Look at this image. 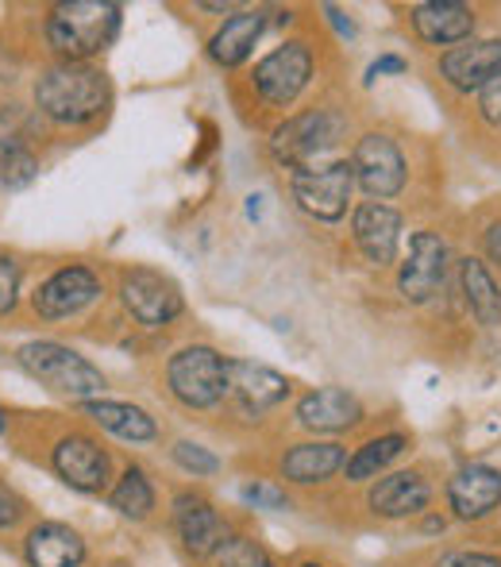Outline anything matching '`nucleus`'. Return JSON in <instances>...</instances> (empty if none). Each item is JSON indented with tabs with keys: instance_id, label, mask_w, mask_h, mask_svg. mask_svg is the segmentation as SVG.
Here are the masks:
<instances>
[{
	"instance_id": "20",
	"label": "nucleus",
	"mask_w": 501,
	"mask_h": 567,
	"mask_svg": "<svg viewBox=\"0 0 501 567\" xmlns=\"http://www.w3.org/2000/svg\"><path fill=\"white\" fill-rule=\"evenodd\" d=\"M262 31H267V16L259 8H243V12L228 16L225 28L209 39V59L228 70L240 66V62H248V54L254 51Z\"/></svg>"
},
{
	"instance_id": "30",
	"label": "nucleus",
	"mask_w": 501,
	"mask_h": 567,
	"mask_svg": "<svg viewBox=\"0 0 501 567\" xmlns=\"http://www.w3.org/2000/svg\"><path fill=\"white\" fill-rule=\"evenodd\" d=\"M174 460H178L186 471H194V475H217L220 471L217 455H212L209 449H201V444H189V441L174 444Z\"/></svg>"
},
{
	"instance_id": "29",
	"label": "nucleus",
	"mask_w": 501,
	"mask_h": 567,
	"mask_svg": "<svg viewBox=\"0 0 501 567\" xmlns=\"http://www.w3.org/2000/svg\"><path fill=\"white\" fill-rule=\"evenodd\" d=\"M39 174V158L28 147L0 151V189H23Z\"/></svg>"
},
{
	"instance_id": "17",
	"label": "nucleus",
	"mask_w": 501,
	"mask_h": 567,
	"mask_svg": "<svg viewBox=\"0 0 501 567\" xmlns=\"http://www.w3.org/2000/svg\"><path fill=\"white\" fill-rule=\"evenodd\" d=\"M413 28L432 47H459L474 35V8L459 0H428L413 8Z\"/></svg>"
},
{
	"instance_id": "12",
	"label": "nucleus",
	"mask_w": 501,
	"mask_h": 567,
	"mask_svg": "<svg viewBox=\"0 0 501 567\" xmlns=\"http://www.w3.org/2000/svg\"><path fill=\"white\" fill-rule=\"evenodd\" d=\"M101 293V278L90 267H62L35 290V313L39 317H74Z\"/></svg>"
},
{
	"instance_id": "18",
	"label": "nucleus",
	"mask_w": 501,
	"mask_h": 567,
	"mask_svg": "<svg viewBox=\"0 0 501 567\" xmlns=\"http://www.w3.org/2000/svg\"><path fill=\"white\" fill-rule=\"evenodd\" d=\"M298 421L313 433H344V429L359 425L363 421V405L355 394L340 386H324L313 390L298 402Z\"/></svg>"
},
{
	"instance_id": "14",
	"label": "nucleus",
	"mask_w": 501,
	"mask_h": 567,
	"mask_svg": "<svg viewBox=\"0 0 501 567\" xmlns=\"http://www.w3.org/2000/svg\"><path fill=\"white\" fill-rule=\"evenodd\" d=\"M352 231L359 251L375 267H389L397 259V244H401V213L382 202H363L352 217Z\"/></svg>"
},
{
	"instance_id": "4",
	"label": "nucleus",
	"mask_w": 501,
	"mask_h": 567,
	"mask_svg": "<svg viewBox=\"0 0 501 567\" xmlns=\"http://www.w3.org/2000/svg\"><path fill=\"white\" fill-rule=\"evenodd\" d=\"M166 379H170V390L181 405L189 410H209L220 398L232 390V363L220 355L217 348H181L178 355L166 367Z\"/></svg>"
},
{
	"instance_id": "37",
	"label": "nucleus",
	"mask_w": 501,
	"mask_h": 567,
	"mask_svg": "<svg viewBox=\"0 0 501 567\" xmlns=\"http://www.w3.org/2000/svg\"><path fill=\"white\" fill-rule=\"evenodd\" d=\"M324 12H328V20L336 23V31H340V35H344V39H352V35H355V23L347 20V16L340 12V8H332V4H328V8H324Z\"/></svg>"
},
{
	"instance_id": "35",
	"label": "nucleus",
	"mask_w": 501,
	"mask_h": 567,
	"mask_svg": "<svg viewBox=\"0 0 501 567\" xmlns=\"http://www.w3.org/2000/svg\"><path fill=\"white\" fill-rule=\"evenodd\" d=\"M405 59H397V54H382L378 62H370V70H367V85L375 82V78H382V74H405Z\"/></svg>"
},
{
	"instance_id": "32",
	"label": "nucleus",
	"mask_w": 501,
	"mask_h": 567,
	"mask_svg": "<svg viewBox=\"0 0 501 567\" xmlns=\"http://www.w3.org/2000/svg\"><path fill=\"white\" fill-rule=\"evenodd\" d=\"M15 293H20V267H15V259L0 255V313L15 306Z\"/></svg>"
},
{
	"instance_id": "15",
	"label": "nucleus",
	"mask_w": 501,
	"mask_h": 567,
	"mask_svg": "<svg viewBox=\"0 0 501 567\" xmlns=\"http://www.w3.org/2000/svg\"><path fill=\"white\" fill-rule=\"evenodd\" d=\"M54 471L66 486L82 494H97L108 483V455L90 436H66L54 449Z\"/></svg>"
},
{
	"instance_id": "21",
	"label": "nucleus",
	"mask_w": 501,
	"mask_h": 567,
	"mask_svg": "<svg viewBox=\"0 0 501 567\" xmlns=\"http://www.w3.org/2000/svg\"><path fill=\"white\" fill-rule=\"evenodd\" d=\"M23 553H28L31 567H77L85 560V540L70 525L46 522L28 533Z\"/></svg>"
},
{
	"instance_id": "33",
	"label": "nucleus",
	"mask_w": 501,
	"mask_h": 567,
	"mask_svg": "<svg viewBox=\"0 0 501 567\" xmlns=\"http://www.w3.org/2000/svg\"><path fill=\"white\" fill-rule=\"evenodd\" d=\"M436 567H501V560L490 553H448Z\"/></svg>"
},
{
	"instance_id": "3",
	"label": "nucleus",
	"mask_w": 501,
	"mask_h": 567,
	"mask_svg": "<svg viewBox=\"0 0 501 567\" xmlns=\"http://www.w3.org/2000/svg\"><path fill=\"white\" fill-rule=\"evenodd\" d=\"M20 367L28 374H35L39 382L54 390V394H66V398H82V402H93V398L105 390V374L90 363L85 355L77 351L62 348V343L51 340H35V343H23L20 348Z\"/></svg>"
},
{
	"instance_id": "8",
	"label": "nucleus",
	"mask_w": 501,
	"mask_h": 567,
	"mask_svg": "<svg viewBox=\"0 0 501 567\" xmlns=\"http://www.w3.org/2000/svg\"><path fill=\"white\" fill-rule=\"evenodd\" d=\"M309 78H313V51L293 39L254 66V90L270 105H293L298 93L309 85Z\"/></svg>"
},
{
	"instance_id": "24",
	"label": "nucleus",
	"mask_w": 501,
	"mask_h": 567,
	"mask_svg": "<svg viewBox=\"0 0 501 567\" xmlns=\"http://www.w3.org/2000/svg\"><path fill=\"white\" fill-rule=\"evenodd\" d=\"M459 282H463V298L467 309L474 313V321L498 329L501 324V290L494 282V275L487 270L482 259H459Z\"/></svg>"
},
{
	"instance_id": "38",
	"label": "nucleus",
	"mask_w": 501,
	"mask_h": 567,
	"mask_svg": "<svg viewBox=\"0 0 501 567\" xmlns=\"http://www.w3.org/2000/svg\"><path fill=\"white\" fill-rule=\"evenodd\" d=\"M487 255H490V262H498L501 267V225L487 228Z\"/></svg>"
},
{
	"instance_id": "7",
	"label": "nucleus",
	"mask_w": 501,
	"mask_h": 567,
	"mask_svg": "<svg viewBox=\"0 0 501 567\" xmlns=\"http://www.w3.org/2000/svg\"><path fill=\"white\" fill-rule=\"evenodd\" d=\"M355 182L367 189L375 202H389L405 189V155L389 135L370 132L355 143Z\"/></svg>"
},
{
	"instance_id": "19",
	"label": "nucleus",
	"mask_w": 501,
	"mask_h": 567,
	"mask_svg": "<svg viewBox=\"0 0 501 567\" xmlns=\"http://www.w3.org/2000/svg\"><path fill=\"white\" fill-rule=\"evenodd\" d=\"M428 502H432V486H428L417 471L386 475V478H378L375 491H370V509H375L378 517H389V522L420 514Z\"/></svg>"
},
{
	"instance_id": "16",
	"label": "nucleus",
	"mask_w": 501,
	"mask_h": 567,
	"mask_svg": "<svg viewBox=\"0 0 501 567\" xmlns=\"http://www.w3.org/2000/svg\"><path fill=\"white\" fill-rule=\"evenodd\" d=\"M174 525H178L181 545L194 556H217V548L228 540L225 517L197 494H178L174 498Z\"/></svg>"
},
{
	"instance_id": "27",
	"label": "nucleus",
	"mask_w": 501,
	"mask_h": 567,
	"mask_svg": "<svg viewBox=\"0 0 501 567\" xmlns=\"http://www.w3.org/2000/svg\"><path fill=\"white\" fill-rule=\"evenodd\" d=\"M113 509H121L124 517H135V522H143V517L155 509V491H150V478L143 475L139 467H127L124 478L116 483Z\"/></svg>"
},
{
	"instance_id": "40",
	"label": "nucleus",
	"mask_w": 501,
	"mask_h": 567,
	"mask_svg": "<svg viewBox=\"0 0 501 567\" xmlns=\"http://www.w3.org/2000/svg\"><path fill=\"white\" fill-rule=\"evenodd\" d=\"M301 567H321V564H301Z\"/></svg>"
},
{
	"instance_id": "2",
	"label": "nucleus",
	"mask_w": 501,
	"mask_h": 567,
	"mask_svg": "<svg viewBox=\"0 0 501 567\" xmlns=\"http://www.w3.org/2000/svg\"><path fill=\"white\" fill-rule=\"evenodd\" d=\"M121 31V4L108 0H74L59 4L46 20V39L66 62H85L101 54Z\"/></svg>"
},
{
	"instance_id": "13",
	"label": "nucleus",
	"mask_w": 501,
	"mask_h": 567,
	"mask_svg": "<svg viewBox=\"0 0 501 567\" xmlns=\"http://www.w3.org/2000/svg\"><path fill=\"white\" fill-rule=\"evenodd\" d=\"M448 502L459 522H482L501 506V471L487 463L459 467L448 483Z\"/></svg>"
},
{
	"instance_id": "6",
	"label": "nucleus",
	"mask_w": 501,
	"mask_h": 567,
	"mask_svg": "<svg viewBox=\"0 0 501 567\" xmlns=\"http://www.w3.org/2000/svg\"><path fill=\"white\" fill-rule=\"evenodd\" d=\"M121 298H124L127 313H132L139 324H147V329H163V324H170L174 317L186 309L178 282L166 278V275H158V270H150V267L124 270Z\"/></svg>"
},
{
	"instance_id": "28",
	"label": "nucleus",
	"mask_w": 501,
	"mask_h": 567,
	"mask_svg": "<svg viewBox=\"0 0 501 567\" xmlns=\"http://www.w3.org/2000/svg\"><path fill=\"white\" fill-rule=\"evenodd\" d=\"M212 560H217V567H278L267 548L251 537H228Z\"/></svg>"
},
{
	"instance_id": "11",
	"label": "nucleus",
	"mask_w": 501,
	"mask_h": 567,
	"mask_svg": "<svg viewBox=\"0 0 501 567\" xmlns=\"http://www.w3.org/2000/svg\"><path fill=\"white\" fill-rule=\"evenodd\" d=\"M443 82L456 93L487 90L501 78V39H467L440 59Z\"/></svg>"
},
{
	"instance_id": "5",
	"label": "nucleus",
	"mask_w": 501,
	"mask_h": 567,
	"mask_svg": "<svg viewBox=\"0 0 501 567\" xmlns=\"http://www.w3.org/2000/svg\"><path fill=\"white\" fill-rule=\"evenodd\" d=\"M355 189V166L352 163H328V166H301L293 171V202L309 213V217L336 225L347 213Z\"/></svg>"
},
{
	"instance_id": "25",
	"label": "nucleus",
	"mask_w": 501,
	"mask_h": 567,
	"mask_svg": "<svg viewBox=\"0 0 501 567\" xmlns=\"http://www.w3.org/2000/svg\"><path fill=\"white\" fill-rule=\"evenodd\" d=\"M232 390L248 410H270L290 394V382L262 363H232Z\"/></svg>"
},
{
	"instance_id": "23",
	"label": "nucleus",
	"mask_w": 501,
	"mask_h": 567,
	"mask_svg": "<svg viewBox=\"0 0 501 567\" xmlns=\"http://www.w3.org/2000/svg\"><path fill=\"white\" fill-rule=\"evenodd\" d=\"M344 467V449L332 441H316V444H298L282 455V475L290 483H324L336 471Z\"/></svg>"
},
{
	"instance_id": "34",
	"label": "nucleus",
	"mask_w": 501,
	"mask_h": 567,
	"mask_svg": "<svg viewBox=\"0 0 501 567\" xmlns=\"http://www.w3.org/2000/svg\"><path fill=\"white\" fill-rule=\"evenodd\" d=\"M479 113H482V120H487V124L501 127V78H498L494 85H487V90H482Z\"/></svg>"
},
{
	"instance_id": "1",
	"label": "nucleus",
	"mask_w": 501,
	"mask_h": 567,
	"mask_svg": "<svg viewBox=\"0 0 501 567\" xmlns=\"http://www.w3.org/2000/svg\"><path fill=\"white\" fill-rule=\"evenodd\" d=\"M35 105L59 124H90L108 109V78L85 62H62L39 78Z\"/></svg>"
},
{
	"instance_id": "39",
	"label": "nucleus",
	"mask_w": 501,
	"mask_h": 567,
	"mask_svg": "<svg viewBox=\"0 0 501 567\" xmlns=\"http://www.w3.org/2000/svg\"><path fill=\"white\" fill-rule=\"evenodd\" d=\"M0 433H4V417H0Z\"/></svg>"
},
{
	"instance_id": "36",
	"label": "nucleus",
	"mask_w": 501,
	"mask_h": 567,
	"mask_svg": "<svg viewBox=\"0 0 501 567\" xmlns=\"http://www.w3.org/2000/svg\"><path fill=\"white\" fill-rule=\"evenodd\" d=\"M20 522V498L8 491H0V529H8V525Z\"/></svg>"
},
{
	"instance_id": "26",
	"label": "nucleus",
	"mask_w": 501,
	"mask_h": 567,
	"mask_svg": "<svg viewBox=\"0 0 501 567\" xmlns=\"http://www.w3.org/2000/svg\"><path fill=\"white\" fill-rule=\"evenodd\" d=\"M405 449H409V441H405L401 433H389V436H378V441H367L359 452L352 455V460H347V478H352V483L375 478L378 471H386Z\"/></svg>"
},
{
	"instance_id": "10",
	"label": "nucleus",
	"mask_w": 501,
	"mask_h": 567,
	"mask_svg": "<svg viewBox=\"0 0 501 567\" xmlns=\"http://www.w3.org/2000/svg\"><path fill=\"white\" fill-rule=\"evenodd\" d=\"M340 135V120L332 113H305L285 120L282 127L270 140V151H274L278 163L285 166H309V158H316L321 151H328Z\"/></svg>"
},
{
	"instance_id": "31",
	"label": "nucleus",
	"mask_w": 501,
	"mask_h": 567,
	"mask_svg": "<svg viewBox=\"0 0 501 567\" xmlns=\"http://www.w3.org/2000/svg\"><path fill=\"white\" fill-rule=\"evenodd\" d=\"M240 494H243V502L254 506V509H290L285 491H282V486H274V483H248Z\"/></svg>"
},
{
	"instance_id": "9",
	"label": "nucleus",
	"mask_w": 501,
	"mask_h": 567,
	"mask_svg": "<svg viewBox=\"0 0 501 567\" xmlns=\"http://www.w3.org/2000/svg\"><path fill=\"white\" fill-rule=\"evenodd\" d=\"M448 275V247L436 231H413L409 239V259L401 262V275H397V290L413 306H425L436 298V290L443 286Z\"/></svg>"
},
{
	"instance_id": "22",
	"label": "nucleus",
	"mask_w": 501,
	"mask_h": 567,
	"mask_svg": "<svg viewBox=\"0 0 501 567\" xmlns=\"http://www.w3.org/2000/svg\"><path fill=\"white\" fill-rule=\"evenodd\" d=\"M85 417H93L101 429H108L113 436H121V441H155L158 436V425L155 417H150L147 410H139V405H127V402H82Z\"/></svg>"
}]
</instances>
